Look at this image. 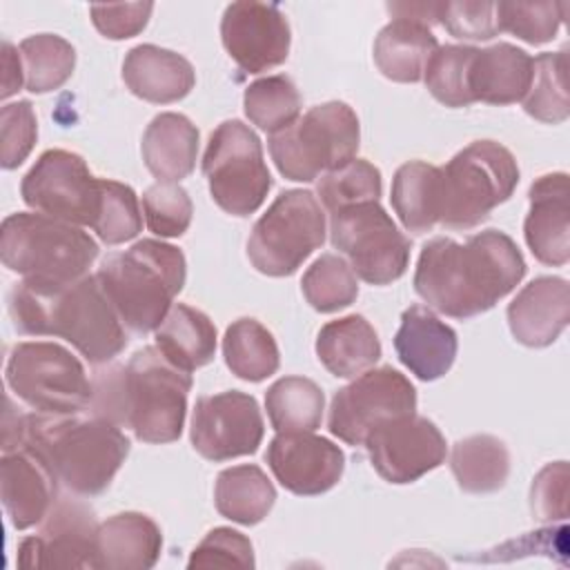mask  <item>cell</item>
<instances>
[{
	"mask_svg": "<svg viewBox=\"0 0 570 570\" xmlns=\"http://www.w3.org/2000/svg\"><path fill=\"white\" fill-rule=\"evenodd\" d=\"M316 356L330 374L354 379L381 358V341L365 316L347 314L321 327Z\"/></svg>",
	"mask_w": 570,
	"mask_h": 570,
	"instance_id": "28",
	"label": "cell"
},
{
	"mask_svg": "<svg viewBox=\"0 0 570 570\" xmlns=\"http://www.w3.org/2000/svg\"><path fill=\"white\" fill-rule=\"evenodd\" d=\"M439 49L428 24L410 18H394L374 40V62L394 82H419L430 56Z\"/></svg>",
	"mask_w": 570,
	"mask_h": 570,
	"instance_id": "29",
	"label": "cell"
},
{
	"mask_svg": "<svg viewBox=\"0 0 570 570\" xmlns=\"http://www.w3.org/2000/svg\"><path fill=\"white\" fill-rule=\"evenodd\" d=\"M534 120L559 125L570 116L568 100V51H543L534 58L532 82L521 100Z\"/></svg>",
	"mask_w": 570,
	"mask_h": 570,
	"instance_id": "37",
	"label": "cell"
},
{
	"mask_svg": "<svg viewBox=\"0 0 570 570\" xmlns=\"http://www.w3.org/2000/svg\"><path fill=\"white\" fill-rule=\"evenodd\" d=\"M414 412V385L399 370L383 365L361 372L334 394L327 428L343 443L363 445L367 434L381 423Z\"/></svg>",
	"mask_w": 570,
	"mask_h": 570,
	"instance_id": "13",
	"label": "cell"
},
{
	"mask_svg": "<svg viewBox=\"0 0 570 570\" xmlns=\"http://www.w3.org/2000/svg\"><path fill=\"white\" fill-rule=\"evenodd\" d=\"M220 40L229 58L247 73H263L289 56V22L281 7L243 0L225 7Z\"/></svg>",
	"mask_w": 570,
	"mask_h": 570,
	"instance_id": "18",
	"label": "cell"
},
{
	"mask_svg": "<svg viewBox=\"0 0 570 570\" xmlns=\"http://www.w3.org/2000/svg\"><path fill=\"white\" fill-rule=\"evenodd\" d=\"M301 289L316 312L332 314L356 301L358 281L343 256L321 254L303 274Z\"/></svg>",
	"mask_w": 570,
	"mask_h": 570,
	"instance_id": "39",
	"label": "cell"
},
{
	"mask_svg": "<svg viewBox=\"0 0 570 570\" xmlns=\"http://www.w3.org/2000/svg\"><path fill=\"white\" fill-rule=\"evenodd\" d=\"M163 534L142 512H118L98 523L96 559L107 570H147L160 559Z\"/></svg>",
	"mask_w": 570,
	"mask_h": 570,
	"instance_id": "26",
	"label": "cell"
},
{
	"mask_svg": "<svg viewBox=\"0 0 570 570\" xmlns=\"http://www.w3.org/2000/svg\"><path fill=\"white\" fill-rule=\"evenodd\" d=\"M33 450L56 474L58 483L76 497H96L109 488L129 454L127 434L100 416L76 414H16L4 416L2 450Z\"/></svg>",
	"mask_w": 570,
	"mask_h": 570,
	"instance_id": "3",
	"label": "cell"
},
{
	"mask_svg": "<svg viewBox=\"0 0 570 570\" xmlns=\"http://www.w3.org/2000/svg\"><path fill=\"white\" fill-rule=\"evenodd\" d=\"M38 138V120L29 100L7 102L0 109V165L4 169L20 167L31 154Z\"/></svg>",
	"mask_w": 570,
	"mask_h": 570,
	"instance_id": "45",
	"label": "cell"
},
{
	"mask_svg": "<svg viewBox=\"0 0 570 570\" xmlns=\"http://www.w3.org/2000/svg\"><path fill=\"white\" fill-rule=\"evenodd\" d=\"M58 485L56 474L33 450L20 445L2 454L0 497L16 530L42 523L58 501Z\"/></svg>",
	"mask_w": 570,
	"mask_h": 570,
	"instance_id": "21",
	"label": "cell"
},
{
	"mask_svg": "<svg viewBox=\"0 0 570 570\" xmlns=\"http://www.w3.org/2000/svg\"><path fill=\"white\" fill-rule=\"evenodd\" d=\"M154 11L151 2H127V4H91L94 27L109 40H127L138 36Z\"/></svg>",
	"mask_w": 570,
	"mask_h": 570,
	"instance_id": "49",
	"label": "cell"
},
{
	"mask_svg": "<svg viewBox=\"0 0 570 570\" xmlns=\"http://www.w3.org/2000/svg\"><path fill=\"white\" fill-rule=\"evenodd\" d=\"M566 7V2H494L497 27L528 45H543L557 36Z\"/></svg>",
	"mask_w": 570,
	"mask_h": 570,
	"instance_id": "43",
	"label": "cell"
},
{
	"mask_svg": "<svg viewBox=\"0 0 570 570\" xmlns=\"http://www.w3.org/2000/svg\"><path fill=\"white\" fill-rule=\"evenodd\" d=\"M265 410L276 432H314L323 421L325 394L305 376H283L265 392Z\"/></svg>",
	"mask_w": 570,
	"mask_h": 570,
	"instance_id": "35",
	"label": "cell"
},
{
	"mask_svg": "<svg viewBox=\"0 0 570 570\" xmlns=\"http://www.w3.org/2000/svg\"><path fill=\"white\" fill-rule=\"evenodd\" d=\"M517 243L499 229L472 234L465 243L448 236L428 240L414 269V289L430 309L472 318L492 309L525 276Z\"/></svg>",
	"mask_w": 570,
	"mask_h": 570,
	"instance_id": "1",
	"label": "cell"
},
{
	"mask_svg": "<svg viewBox=\"0 0 570 570\" xmlns=\"http://www.w3.org/2000/svg\"><path fill=\"white\" fill-rule=\"evenodd\" d=\"M568 463H548L532 481L530 508L539 521L566 519L568 514Z\"/></svg>",
	"mask_w": 570,
	"mask_h": 570,
	"instance_id": "48",
	"label": "cell"
},
{
	"mask_svg": "<svg viewBox=\"0 0 570 570\" xmlns=\"http://www.w3.org/2000/svg\"><path fill=\"white\" fill-rule=\"evenodd\" d=\"M145 167L158 183H178L196 167L198 129L176 111H163L151 118L140 142Z\"/></svg>",
	"mask_w": 570,
	"mask_h": 570,
	"instance_id": "27",
	"label": "cell"
},
{
	"mask_svg": "<svg viewBox=\"0 0 570 570\" xmlns=\"http://www.w3.org/2000/svg\"><path fill=\"white\" fill-rule=\"evenodd\" d=\"M20 194L38 214L91 227L100 205V178H96L80 154L47 149L24 174Z\"/></svg>",
	"mask_w": 570,
	"mask_h": 570,
	"instance_id": "14",
	"label": "cell"
},
{
	"mask_svg": "<svg viewBox=\"0 0 570 570\" xmlns=\"http://www.w3.org/2000/svg\"><path fill=\"white\" fill-rule=\"evenodd\" d=\"M223 356L232 374L258 383L272 376L281 365L274 334L256 318L234 321L223 336Z\"/></svg>",
	"mask_w": 570,
	"mask_h": 570,
	"instance_id": "34",
	"label": "cell"
},
{
	"mask_svg": "<svg viewBox=\"0 0 570 570\" xmlns=\"http://www.w3.org/2000/svg\"><path fill=\"white\" fill-rule=\"evenodd\" d=\"M399 361L421 381H436L450 372L459 338L430 307L410 305L401 314V325L394 336Z\"/></svg>",
	"mask_w": 570,
	"mask_h": 570,
	"instance_id": "23",
	"label": "cell"
},
{
	"mask_svg": "<svg viewBox=\"0 0 570 570\" xmlns=\"http://www.w3.org/2000/svg\"><path fill=\"white\" fill-rule=\"evenodd\" d=\"M265 423L252 394L227 390L198 396L189 439L194 450L207 461H229L254 454L263 441Z\"/></svg>",
	"mask_w": 570,
	"mask_h": 570,
	"instance_id": "15",
	"label": "cell"
},
{
	"mask_svg": "<svg viewBox=\"0 0 570 570\" xmlns=\"http://www.w3.org/2000/svg\"><path fill=\"white\" fill-rule=\"evenodd\" d=\"M372 468L387 483H414L445 461V439L425 416L405 414L374 428L365 443Z\"/></svg>",
	"mask_w": 570,
	"mask_h": 570,
	"instance_id": "16",
	"label": "cell"
},
{
	"mask_svg": "<svg viewBox=\"0 0 570 570\" xmlns=\"http://www.w3.org/2000/svg\"><path fill=\"white\" fill-rule=\"evenodd\" d=\"M519 185L512 151L494 140H474L439 167V225L472 229L505 203Z\"/></svg>",
	"mask_w": 570,
	"mask_h": 570,
	"instance_id": "7",
	"label": "cell"
},
{
	"mask_svg": "<svg viewBox=\"0 0 570 570\" xmlns=\"http://www.w3.org/2000/svg\"><path fill=\"white\" fill-rule=\"evenodd\" d=\"M450 470L463 492H497L508 481L510 452L505 443L492 434H472L452 445Z\"/></svg>",
	"mask_w": 570,
	"mask_h": 570,
	"instance_id": "31",
	"label": "cell"
},
{
	"mask_svg": "<svg viewBox=\"0 0 570 570\" xmlns=\"http://www.w3.org/2000/svg\"><path fill=\"white\" fill-rule=\"evenodd\" d=\"M505 314L517 343L548 347L570 321V285L561 276H539L512 298Z\"/></svg>",
	"mask_w": 570,
	"mask_h": 570,
	"instance_id": "22",
	"label": "cell"
},
{
	"mask_svg": "<svg viewBox=\"0 0 570 570\" xmlns=\"http://www.w3.org/2000/svg\"><path fill=\"white\" fill-rule=\"evenodd\" d=\"M276 481L298 497H316L332 490L345 470L343 450L312 432H278L265 452Z\"/></svg>",
	"mask_w": 570,
	"mask_h": 570,
	"instance_id": "19",
	"label": "cell"
},
{
	"mask_svg": "<svg viewBox=\"0 0 570 570\" xmlns=\"http://www.w3.org/2000/svg\"><path fill=\"white\" fill-rule=\"evenodd\" d=\"M325 240V212L307 189H287L276 196L254 223L247 256L265 276H289Z\"/></svg>",
	"mask_w": 570,
	"mask_h": 570,
	"instance_id": "10",
	"label": "cell"
},
{
	"mask_svg": "<svg viewBox=\"0 0 570 570\" xmlns=\"http://www.w3.org/2000/svg\"><path fill=\"white\" fill-rule=\"evenodd\" d=\"M4 379L9 390L40 414L69 416L89 407L94 385L82 363L51 341L16 343Z\"/></svg>",
	"mask_w": 570,
	"mask_h": 570,
	"instance_id": "9",
	"label": "cell"
},
{
	"mask_svg": "<svg viewBox=\"0 0 570 570\" xmlns=\"http://www.w3.org/2000/svg\"><path fill=\"white\" fill-rule=\"evenodd\" d=\"M243 109L252 125L267 134H278L298 118L301 94L283 73L258 78L245 89Z\"/></svg>",
	"mask_w": 570,
	"mask_h": 570,
	"instance_id": "38",
	"label": "cell"
},
{
	"mask_svg": "<svg viewBox=\"0 0 570 570\" xmlns=\"http://www.w3.org/2000/svg\"><path fill=\"white\" fill-rule=\"evenodd\" d=\"M24 87L31 94L60 89L73 73L76 49L62 36L36 33L20 42Z\"/></svg>",
	"mask_w": 570,
	"mask_h": 570,
	"instance_id": "36",
	"label": "cell"
},
{
	"mask_svg": "<svg viewBox=\"0 0 570 570\" xmlns=\"http://www.w3.org/2000/svg\"><path fill=\"white\" fill-rule=\"evenodd\" d=\"M0 256L22 281L58 287L87 276L98 258V243L78 225L16 212L2 220Z\"/></svg>",
	"mask_w": 570,
	"mask_h": 570,
	"instance_id": "6",
	"label": "cell"
},
{
	"mask_svg": "<svg viewBox=\"0 0 570 570\" xmlns=\"http://www.w3.org/2000/svg\"><path fill=\"white\" fill-rule=\"evenodd\" d=\"M203 174L214 203L238 218L254 214L272 189L261 138L236 118L212 131L203 154Z\"/></svg>",
	"mask_w": 570,
	"mask_h": 570,
	"instance_id": "11",
	"label": "cell"
},
{
	"mask_svg": "<svg viewBox=\"0 0 570 570\" xmlns=\"http://www.w3.org/2000/svg\"><path fill=\"white\" fill-rule=\"evenodd\" d=\"M191 198L178 183H156L142 194V216L151 234L178 238L191 223Z\"/></svg>",
	"mask_w": 570,
	"mask_h": 570,
	"instance_id": "44",
	"label": "cell"
},
{
	"mask_svg": "<svg viewBox=\"0 0 570 570\" xmlns=\"http://www.w3.org/2000/svg\"><path fill=\"white\" fill-rule=\"evenodd\" d=\"M122 80L136 98L169 105L183 100L194 89L196 71L176 51L158 45H136L122 60Z\"/></svg>",
	"mask_w": 570,
	"mask_h": 570,
	"instance_id": "24",
	"label": "cell"
},
{
	"mask_svg": "<svg viewBox=\"0 0 570 570\" xmlns=\"http://www.w3.org/2000/svg\"><path fill=\"white\" fill-rule=\"evenodd\" d=\"M98 521L78 499H58L40 530L18 543L20 568H98Z\"/></svg>",
	"mask_w": 570,
	"mask_h": 570,
	"instance_id": "17",
	"label": "cell"
},
{
	"mask_svg": "<svg viewBox=\"0 0 570 570\" xmlns=\"http://www.w3.org/2000/svg\"><path fill=\"white\" fill-rule=\"evenodd\" d=\"M276 501V490L267 474L252 463L234 465L216 476L214 503L220 517L240 523H261Z\"/></svg>",
	"mask_w": 570,
	"mask_h": 570,
	"instance_id": "33",
	"label": "cell"
},
{
	"mask_svg": "<svg viewBox=\"0 0 570 570\" xmlns=\"http://www.w3.org/2000/svg\"><path fill=\"white\" fill-rule=\"evenodd\" d=\"M330 240L347 258L352 272L370 285L399 281L410 263V240L379 200L330 214Z\"/></svg>",
	"mask_w": 570,
	"mask_h": 570,
	"instance_id": "12",
	"label": "cell"
},
{
	"mask_svg": "<svg viewBox=\"0 0 570 570\" xmlns=\"http://www.w3.org/2000/svg\"><path fill=\"white\" fill-rule=\"evenodd\" d=\"M436 22L459 40H490L499 33L494 2L488 0L439 2Z\"/></svg>",
	"mask_w": 570,
	"mask_h": 570,
	"instance_id": "47",
	"label": "cell"
},
{
	"mask_svg": "<svg viewBox=\"0 0 570 570\" xmlns=\"http://www.w3.org/2000/svg\"><path fill=\"white\" fill-rule=\"evenodd\" d=\"M9 314L20 334L65 338L91 365L114 361L127 345L125 323L96 274L58 287L20 281L9 294Z\"/></svg>",
	"mask_w": 570,
	"mask_h": 570,
	"instance_id": "4",
	"label": "cell"
},
{
	"mask_svg": "<svg viewBox=\"0 0 570 570\" xmlns=\"http://www.w3.org/2000/svg\"><path fill=\"white\" fill-rule=\"evenodd\" d=\"M22 78H24L22 58L18 56L13 45L4 40L2 42V91H0V96L7 100L16 91H20Z\"/></svg>",
	"mask_w": 570,
	"mask_h": 570,
	"instance_id": "50",
	"label": "cell"
},
{
	"mask_svg": "<svg viewBox=\"0 0 570 570\" xmlns=\"http://www.w3.org/2000/svg\"><path fill=\"white\" fill-rule=\"evenodd\" d=\"M252 541L234 528H214L191 550L187 568H254Z\"/></svg>",
	"mask_w": 570,
	"mask_h": 570,
	"instance_id": "46",
	"label": "cell"
},
{
	"mask_svg": "<svg viewBox=\"0 0 570 570\" xmlns=\"http://www.w3.org/2000/svg\"><path fill=\"white\" fill-rule=\"evenodd\" d=\"M156 347L180 370L194 372L214 361L216 327L209 316L191 305L174 303L154 330Z\"/></svg>",
	"mask_w": 570,
	"mask_h": 570,
	"instance_id": "30",
	"label": "cell"
},
{
	"mask_svg": "<svg viewBox=\"0 0 570 570\" xmlns=\"http://www.w3.org/2000/svg\"><path fill=\"white\" fill-rule=\"evenodd\" d=\"M89 412L127 428L142 443H171L187 414L191 374L174 365L156 345L138 350L127 365L98 370Z\"/></svg>",
	"mask_w": 570,
	"mask_h": 570,
	"instance_id": "2",
	"label": "cell"
},
{
	"mask_svg": "<svg viewBox=\"0 0 570 570\" xmlns=\"http://www.w3.org/2000/svg\"><path fill=\"white\" fill-rule=\"evenodd\" d=\"M390 200L407 232H432L439 225V167L425 160L401 165L392 178Z\"/></svg>",
	"mask_w": 570,
	"mask_h": 570,
	"instance_id": "32",
	"label": "cell"
},
{
	"mask_svg": "<svg viewBox=\"0 0 570 570\" xmlns=\"http://www.w3.org/2000/svg\"><path fill=\"white\" fill-rule=\"evenodd\" d=\"M120 321L136 334L154 332L187 278L185 254L163 240L142 238L111 254L96 272Z\"/></svg>",
	"mask_w": 570,
	"mask_h": 570,
	"instance_id": "5",
	"label": "cell"
},
{
	"mask_svg": "<svg viewBox=\"0 0 570 570\" xmlns=\"http://www.w3.org/2000/svg\"><path fill=\"white\" fill-rule=\"evenodd\" d=\"M361 127L347 102L330 100L298 116L289 127L272 134L269 156L287 180L312 183L356 158Z\"/></svg>",
	"mask_w": 570,
	"mask_h": 570,
	"instance_id": "8",
	"label": "cell"
},
{
	"mask_svg": "<svg viewBox=\"0 0 570 570\" xmlns=\"http://www.w3.org/2000/svg\"><path fill=\"white\" fill-rule=\"evenodd\" d=\"M142 216L136 191L118 180L100 178V205L91 229L105 245H120L138 236Z\"/></svg>",
	"mask_w": 570,
	"mask_h": 570,
	"instance_id": "42",
	"label": "cell"
},
{
	"mask_svg": "<svg viewBox=\"0 0 570 570\" xmlns=\"http://www.w3.org/2000/svg\"><path fill=\"white\" fill-rule=\"evenodd\" d=\"M534 58L517 45L497 42L476 49L470 62V94L472 100L488 105L521 102L532 82Z\"/></svg>",
	"mask_w": 570,
	"mask_h": 570,
	"instance_id": "25",
	"label": "cell"
},
{
	"mask_svg": "<svg viewBox=\"0 0 570 570\" xmlns=\"http://www.w3.org/2000/svg\"><path fill=\"white\" fill-rule=\"evenodd\" d=\"M381 191L383 183L379 167L363 158H352L350 163L323 174L316 185L318 203L330 214L350 205L379 200Z\"/></svg>",
	"mask_w": 570,
	"mask_h": 570,
	"instance_id": "40",
	"label": "cell"
},
{
	"mask_svg": "<svg viewBox=\"0 0 570 570\" xmlns=\"http://www.w3.org/2000/svg\"><path fill=\"white\" fill-rule=\"evenodd\" d=\"M570 191L568 174L552 171L539 176L528 191L530 209L523 223V236L532 256L552 267L570 261Z\"/></svg>",
	"mask_w": 570,
	"mask_h": 570,
	"instance_id": "20",
	"label": "cell"
},
{
	"mask_svg": "<svg viewBox=\"0 0 570 570\" xmlns=\"http://www.w3.org/2000/svg\"><path fill=\"white\" fill-rule=\"evenodd\" d=\"M476 47L465 45H443L439 47L423 71L428 91L445 107H468L472 105L470 94V62Z\"/></svg>",
	"mask_w": 570,
	"mask_h": 570,
	"instance_id": "41",
	"label": "cell"
}]
</instances>
